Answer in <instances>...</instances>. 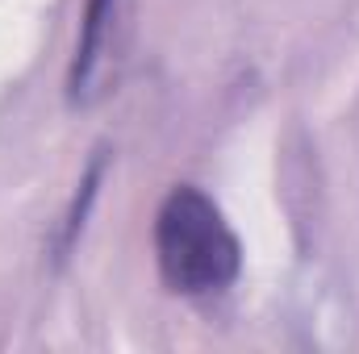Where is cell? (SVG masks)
<instances>
[{"mask_svg": "<svg viewBox=\"0 0 359 354\" xmlns=\"http://www.w3.org/2000/svg\"><path fill=\"white\" fill-rule=\"evenodd\" d=\"M155 263L180 296H217L243 271V246L222 208L192 183L163 196L155 213Z\"/></svg>", "mask_w": 359, "mask_h": 354, "instance_id": "obj_1", "label": "cell"}, {"mask_svg": "<svg viewBox=\"0 0 359 354\" xmlns=\"http://www.w3.org/2000/svg\"><path fill=\"white\" fill-rule=\"evenodd\" d=\"M117 50H121V0H88L72 67V104H96L100 96H109L117 80L113 71Z\"/></svg>", "mask_w": 359, "mask_h": 354, "instance_id": "obj_2", "label": "cell"}]
</instances>
